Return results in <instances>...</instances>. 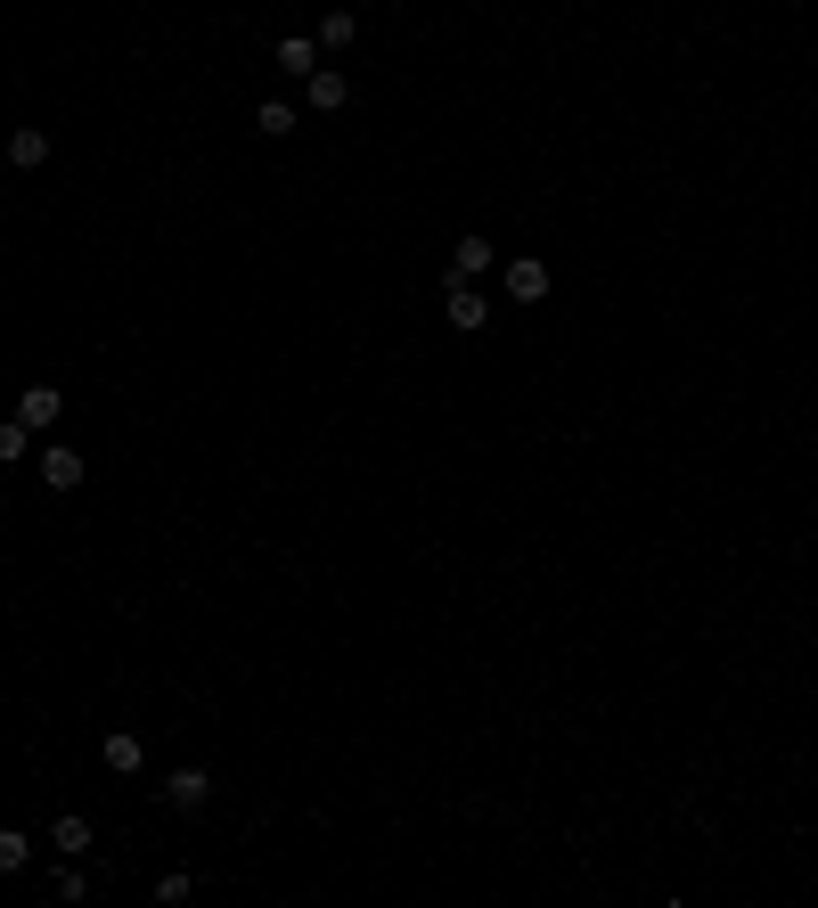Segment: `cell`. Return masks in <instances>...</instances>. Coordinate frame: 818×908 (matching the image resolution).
<instances>
[{"label": "cell", "mask_w": 818, "mask_h": 908, "mask_svg": "<svg viewBox=\"0 0 818 908\" xmlns=\"http://www.w3.org/2000/svg\"><path fill=\"white\" fill-rule=\"evenodd\" d=\"M491 262H499V255H491V238H484V229H467V238L451 246V287H475Z\"/></svg>", "instance_id": "cell-1"}, {"label": "cell", "mask_w": 818, "mask_h": 908, "mask_svg": "<svg viewBox=\"0 0 818 908\" xmlns=\"http://www.w3.org/2000/svg\"><path fill=\"white\" fill-rule=\"evenodd\" d=\"M164 802H173V811H205V802H214V777H205V770H173V777H164Z\"/></svg>", "instance_id": "cell-2"}, {"label": "cell", "mask_w": 818, "mask_h": 908, "mask_svg": "<svg viewBox=\"0 0 818 908\" xmlns=\"http://www.w3.org/2000/svg\"><path fill=\"white\" fill-rule=\"evenodd\" d=\"M303 91H311V107H320V115H344V99H352V82L335 74V66H320V74H303Z\"/></svg>", "instance_id": "cell-3"}, {"label": "cell", "mask_w": 818, "mask_h": 908, "mask_svg": "<svg viewBox=\"0 0 818 908\" xmlns=\"http://www.w3.org/2000/svg\"><path fill=\"white\" fill-rule=\"evenodd\" d=\"M41 483H50V492H74V483H82V451H66V442L41 451Z\"/></svg>", "instance_id": "cell-4"}, {"label": "cell", "mask_w": 818, "mask_h": 908, "mask_svg": "<svg viewBox=\"0 0 818 908\" xmlns=\"http://www.w3.org/2000/svg\"><path fill=\"white\" fill-rule=\"evenodd\" d=\"M451 328H491V303H484V295H475V287H451Z\"/></svg>", "instance_id": "cell-5"}, {"label": "cell", "mask_w": 818, "mask_h": 908, "mask_svg": "<svg viewBox=\"0 0 818 908\" xmlns=\"http://www.w3.org/2000/svg\"><path fill=\"white\" fill-rule=\"evenodd\" d=\"M508 295L516 303H540L549 295V262H508Z\"/></svg>", "instance_id": "cell-6"}, {"label": "cell", "mask_w": 818, "mask_h": 908, "mask_svg": "<svg viewBox=\"0 0 818 908\" xmlns=\"http://www.w3.org/2000/svg\"><path fill=\"white\" fill-rule=\"evenodd\" d=\"M58 410H66V401H58V385H33L25 401H17V417H25V426H58Z\"/></svg>", "instance_id": "cell-7"}, {"label": "cell", "mask_w": 818, "mask_h": 908, "mask_svg": "<svg viewBox=\"0 0 818 908\" xmlns=\"http://www.w3.org/2000/svg\"><path fill=\"white\" fill-rule=\"evenodd\" d=\"M99 753H107V770H115V777H132L139 762H148V753H139V736H132V729H115V736H107V745H99Z\"/></svg>", "instance_id": "cell-8"}, {"label": "cell", "mask_w": 818, "mask_h": 908, "mask_svg": "<svg viewBox=\"0 0 818 908\" xmlns=\"http://www.w3.org/2000/svg\"><path fill=\"white\" fill-rule=\"evenodd\" d=\"M9 164H17V173L50 164V132H9Z\"/></svg>", "instance_id": "cell-9"}, {"label": "cell", "mask_w": 818, "mask_h": 908, "mask_svg": "<svg viewBox=\"0 0 818 908\" xmlns=\"http://www.w3.org/2000/svg\"><path fill=\"white\" fill-rule=\"evenodd\" d=\"M279 66H287V74H320V41L287 33V41H279Z\"/></svg>", "instance_id": "cell-10"}, {"label": "cell", "mask_w": 818, "mask_h": 908, "mask_svg": "<svg viewBox=\"0 0 818 908\" xmlns=\"http://www.w3.org/2000/svg\"><path fill=\"white\" fill-rule=\"evenodd\" d=\"M50 843H58V852H91V818H82V811H66V818H58V827H50Z\"/></svg>", "instance_id": "cell-11"}, {"label": "cell", "mask_w": 818, "mask_h": 908, "mask_svg": "<svg viewBox=\"0 0 818 908\" xmlns=\"http://www.w3.org/2000/svg\"><path fill=\"white\" fill-rule=\"evenodd\" d=\"M17 458H33V426H25V417L0 426V467H17Z\"/></svg>", "instance_id": "cell-12"}, {"label": "cell", "mask_w": 818, "mask_h": 908, "mask_svg": "<svg viewBox=\"0 0 818 908\" xmlns=\"http://www.w3.org/2000/svg\"><path fill=\"white\" fill-rule=\"evenodd\" d=\"M255 132L287 140V132H296V107H287V99H262V107H255Z\"/></svg>", "instance_id": "cell-13"}, {"label": "cell", "mask_w": 818, "mask_h": 908, "mask_svg": "<svg viewBox=\"0 0 818 908\" xmlns=\"http://www.w3.org/2000/svg\"><path fill=\"white\" fill-rule=\"evenodd\" d=\"M352 33H361V17H352V9H328L320 17V50H344Z\"/></svg>", "instance_id": "cell-14"}, {"label": "cell", "mask_w": 818, "mask_h": 908, "mask_svg": "<svg viewBox=\"0 0 818 908\" xmlns=\"http://www.w3.org/2000/svg\"><path fill=\"white\" fill-rule=\"evenodd\" d=\"M33 859V843H25V827H0V876H17Z\"/></svg>", "instance_id": "cell-15"}]
</instances>
